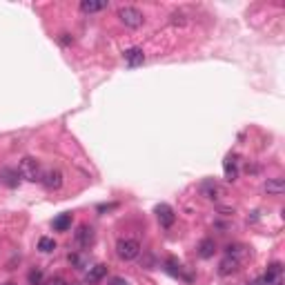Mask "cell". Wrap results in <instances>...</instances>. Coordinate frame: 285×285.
<instances>
[{"label": "cell", "mask_w": 285, "mask_h": 285, "mask_svg": "<svg viewBox=\"0 0 285 285\" xmlns=\"http://www.w3.org/2000/svg\"><path fill=\"white\" fill-rule=\"evenodd\" d=\"M250 285H254V283H250Z\"/></svg>", "instance_id": "obj_26"}, {"label": "cell", "mask_w": 285, "mask_h": 285, "mask_svg": "<svg viewBox=\"0 0 285 285\" xmlns=\"http://www.w3.org/2000/svg\"><path fill=\"white\" fill-rule=\"evenodd\" d=\"M109 285H130V281H125L123 276H114V278L109 281Z\"/></svg>", "instance_id": "obj_24"}, {"label": "cell", "mask_w": 285, "mask_h": 285, "mask_svg": "<svg viewBox=\"0 0 285 285\" xmlns=\"http://www.w3.org/2000/svg\"><path fill=\"white\" fill-rule=\"evenodd\" d=\"M116 254L121 261H134L141 254V243L136 239H121L116 243Z\"/></svg>", "instance_id": "obj_2"}, {"label": "cell", "mask_w": 285, "mask_h": 285, "mask_svg": "<svg viewBox=\"0 0 285 285\" xmlns=\"http://www.w3.org/2000/svg\"><path fill=\"white\" fill-rule=\"evenodd\" d=\"M201 194L205 196V198H209V201H218L220 196H225V190L218 185L216 181L209 179V181H203L201 183Z\"/></svg>", "instance_id": "obj_9"}, {"label": "cell", "mask_w": 285, "mask_h": 285, "mask_svg": "<svg viewBox=\"0 0 285 285\" xmlns=\"http://www.w3.org/2000/svg\"><path fill=\"white\" fill-rule=\"evenodd\" d=\"M40 183H42V187L45 190H61L63 187V172L61 169H45L42 172V176H40Z\"/></svg>", "instance_id": "obj_5"}, {"label": "cell", "mask_w": 285, "mask_h": 285, "mask_svg": "<svg viewBox=\"0 0 285 285\" xmlns=\"http://www.w3.org/2000/svg\"><path fill=\"white\" fill-rule=\"evenodd\" d=\"M105 276H107V265H103V263H98V265H94V267H89V270H87L85 283H87V285H96V283L103 281Z\"/></svg>", "instance_id": "obj_10"}, {"label": "cell", "mask_w": 285, "mask_h": 285, "mask_svg": "<svg viewBox=\"0 0 285 285\" xmlns=\"http://www.w3.org/2000/svg\"><path fill=\"white\" fill-rule=\"evenodd\" d=\"M214 252H216L214 239H203L201 243H198V256H201V259H212Z\"/></svg>", "instance_id": "obj_16"}, {"label": "cell", "mask_w": 285, "mask_h": 285, "mask_svg": "<svg viewBox=\"0 0 285 285\" xmlns=\"http://www.w3.org/2000/svg\"><path fill=\"white\" fill-rule=\"evenodd\" d=\"M118 20L125 27H130V29H138L145 23V16L138 7H121L118 9Z\"/></svg>", "instance_id": "obj_3"}, {"label": "cell", "mask_w": 285, "mask_h": 285, "mask_svg": "<svg viewBox=\"0 0 285 285\" xmlns=\"http://www.w3.org/2000/svg\"><path fill=\"white\" fill-rule=\"evenodd\" d=\"M263 190H265L267 194H272V196H281L285 192V183H283V179H267Z\"/></svg>", "instance_id": "obj_17"}, {"label": "cell", "mask_w": 285, "mask_h": 285, "mask_svg": "<svg viewBox=\"0 0 285 285\" xmlns=\"http://www.w3.org/2000/svg\"><path fill=\"white\" fill-rule=\"evenodd\" d=\"M239 265H241V261H236L234 256H225V259L218 263V274L220 276H230V274H234L239 270Z\"/></svg>", "instance_id": "obj_14"}, {"label": "cell", "mask_w": 285, "mask_h": 285, "mask_svg": "<svg viewBox=\"0 0 285 285\" xmlns=\"http://www.w3.org/2000/svg\"><path fill=\"white\" fill-rule=\"evenodd\" d=\"M107 7H109V3H105V0H83L80 3V12L83 14H98Z\"/></svg>", "instance_id": "obj_13"}, {"label": "cell", "mask_w": 285, "mask_h": 285, "mask_svg": "<svg viewBox=\"0 0 285 285\" xmlns=\"http://www.w3.org/2000/svg\"><path fill=\"white\" fill-rule=\"evenodd\" d=\"M0 183H5L7 187H18V183H20L18 169H9V167H5L3 172H0Z\"/></svg>", "instance_id": "obj_15"}, {"label": "cell", "mask_w": 285, "mask_h": 285, "mask_svg": "<svg viewBox=\"0 0 285 285\" xmlns=\"http://www.w3.org/2000/svg\"><path fill=\"white\" fill-rule=\"evenodd\" d=\"M69 263H72L76 270H85V267H87V259L80 256V254H69ZM87 270H89V267H87Z\"/></svg>", "instance_id": "obj_21"}, {"label": "cell", "mask_w": 285, "mask_h": 285, "mask_svg": "<svg viewBox=\"0 0 285 285\" xmlns=\"http://www.w3.org/2000/svg\"><path fill=\"white\" fill-rule=\"evenodd\" d=\"M18 174L29 183H40V176H42L40 163L36 158H31V156H25V158L20 160V165H18Z\"/></svg>", "instance_id": "obj_1"}, {"label": "cell", "mask_w": 285, "mask_h": 285, "mask_svg": "<svg viewBox=\"0 0 285 285\" xmlns=\"http://www.w3.org/2000/svg\"><path fill=\"white\" fill-rule=\"evenodd\" d=\"M3 285H16V283H12V281H9V283H3Z\"/></svg>", "instance_id": "obj_25"}, {"label": "cell", "mask_w": 285, "mask_h": 285, "mask_svg": "<svg viewBox=\"0 0 285 285\" xmlns=\"http://www.w3.org/2000/svg\"><path fill=\"white\" fill-rule=\"evenodd\" d=\"M223 172H225V179L230 183H234L239 179V167H236V156L234 154H227L223 160Z\"/></svg>", "instance_id": "obj_11"}, {"label": "cell", "mask_w": 285, "mask_h": 285, "mask_svg": "<svg viewBox=\"0 0 285 285\" xmlns=\"http://www.w3.org/2000/svg\"><path fill=\"white\" fill-rule=\"evenodd\" d=\"M42 285H69V283H67L63 276H51V278H47V281L42 283Z\"/></svg>", "instance_id": "obj_22"}, {"label": "cell", "mask_w": 285, "mask_h": 285, "mask_svg": "<svg viewBox=\"0 0 285 285\" xmlns=\"http://www.w3.org/2000/svg\"><path fill=\"white\" fill-rule=\"evenodd\" d=\"M27 281H29V285H42L45 283V274H42V270H38V267H34V270L27 274Z\"/></svg>", "instance_id": "obj_19"}, {"label": "cell", "mask_w": 285, "mask_h": 285, "mask_svg": "<svg viewBox=\"0 0 285 285\" xmlns=\"http://www.w3.org/2000/svg\"><path fill=\"white\" fill-rule=\"evenodd\" d=\"M156 218H158V223H160V227H172L174 225V220H176V214H174V207L167 205V203H160V205H156Z\"/></svg>", "instance_id": "obj_7"}, {"label": "cell", "mask_w": 285, "mask_h": 285, "mask_svg": "<svg viewBox=\"0 0 285 285\" xmlns=\"http://www.w3.org/2000/svg\"><path fill=\"white\" fill-rule=\"evenodd\" d=\"M283 281V263H272V265H267V272L263 274V278L259 283L254 285H276Z\"/></svg>", "instance_id": "obj_6"}, {"label": "cell", "mask_w": 285, "mask_h": 285, "mask_svg": "<svg viewBox=\"0 0 285 285\" xmlns=\"http://www.w3.org/2000/svg\"><path fill=\"white\" fill-rule=\"evenodd\" d=\"M72 227V214H61V216L53 218V230L56 232H67Z\"/></svg>", "instance_id": "obj_18"}, {"label": "cell", "mask_w": 285, "mask_h": 285, "mask_svg": "<svg viewBox=\"0 0 285 285\" xmlns=\"http://www.w3.org/2000/svg\"><path fill=\"white\" fill-rule=\"evenodd\" d=\"M38 250L45 252V254H49V252L56 250V241H53V239H47V236H42V239L38 241Z\"/></svg>", "instance_id": "obj_20"}, {"label": "cell", "mask_w": 285, "mask_h": 285, "mask_svg": "<svg viewBox=\"0 0 285 285\" xmlns=\"http://www.w3.org/2000/svg\"><path fill=\"white\" fill-rule=\"evenodd\" d=\"M165 272L172 274V276H176V278H181V281H185V283L194 281V276H192V274H187L185 267H183L176 259H167V261H165Z\"/></svg>", "instance_id": "obj_8"}, {"label": "cell", "mask_w": 285, "mask_h": 285, "mask_svg": "<svg viewBox=\"0 0 285 285\" xmlns=\"http://www.w3.org/2000/svg\"><path fill=\"white\" fill-rule=\"evenodd\" d=\"M58 40H61L63 47H67V45H72V42H74V38L69 34H61V38H58Z\"/></svg>", "instance_id": "obj_23"}, {"label": "cell", "mask_w": 285, "mask_h": 285, "mask_svg": "<svg viewBox=\"0 0 285 285\" xmlns=\"http://www.w3.org/2000/svg\"><path fill=\"white\" fill-rule=\"evenodd\" d=\"M125 63L130 67H141L145 63V51L141 47H130V49L125 51Z\"/></svg>", "instance_id": "obj_12"}, {"label": "cell", "mask_w": 285, "mask_h": 285, "mask_svg": "<svg viewBox=\"0 0 285 285\" xmlns=\"http://www.w3.org/2000/svg\"><path fill=\"white\" fill-rule=\"evenodd\" d=\"M94 241H96L94 227L87 223L78 225V230L74 232V243H76V247H80V250H89V247L94 245Z\"/></svg>", "instance_id": "obj_4"}]
</instances>
